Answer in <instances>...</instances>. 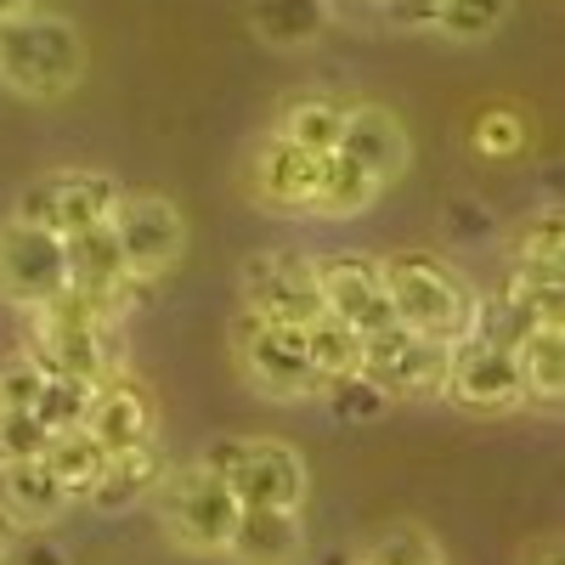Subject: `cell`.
Instances as JSON below:
<instances>
[{"label": "cell", "mask_w": 565, "mask_h": 565, "mask_svg": "<svg viewBox=\"0 0 565 565\" xmlns=\"http://www.w3.org/2000/svg\"><path fill=\"white\" fill-rule=\"evenodd\" d=\"M18 537H23V532H18V526L7 521V514H0V565L12 559V543H18Z\"/></svg>", "instance_id": "39"}, {"label": "cell", "mask_w": 565, "mask_h": 565, "mask_svg": "<svg viewBox=\"0 0 565 565\" xmlns=\"http://www.w3.org/2000/svg\"><path fill=\"white\" fill-rule=\"evenodd\" d=\"M45 441H52V430L34 418V407H18V413H0V463L12 458H40Z\"/></svg>", "instance_id": "33"}, {"label": "cell", "mask_w": 565, "mask_h": 565, "mask_svg": "<svg viewBox=\"0 0 565 565\" xmlns=\"http://www.w3.org/2000/svg\"><path fill=\"white\" fill-rule=\"evenodd\" d=\"M380 277H385V300L396 311L402 328L430 340H463L476 328V306L481 289L469 282L452 260H441L436 249H396L380 255Z\"/></svg>", "instance_id": "2"}, {"label": "cell", "mask_w": 565, "mask_h": 565, "mask_svg": "<svg viewBox=\"0 0 565 565\" xmlns=\"http://www.w3.org/2000/svg\"><path fill=\"white\" fill-rule=\"evenodd\" d=\"M367 7L380 12L391 29H436L441 0H367Z\"/></svg>", "instance_id": "35"}, {"label": "cell", "mask_w": 565, "mask_h": 565, "mask_svg": "<svg viewBox=\"0 0 565 565\" xmlns=\"http://www.w3.org/2000/svg\"><path fill=\"white\" fill-rule=\"evenodd\" d=\"M334 153H345L351 164H362L380 186H391L407 170V159H413V141H407V125L385 103H351Z\"/></svg>", "instance_id": "17"}, {"label": "cell", "mask_w": 565, "mask_h": 565, "mask_svg": "<svg viewBox=\"0 0 565 565\" xmlns=\"http://www.w3.org/2000/svg\"><path fill=\"white\" fill-rule=\"evenodd\" d=\"M45 385V373L29 362V351H12V356H0V413H18V407H34Z\"/></svg>", "instance_id": "34"}, {"label": "cell", "mask_w": 565, "mask_h": 565, "mask_svg": "<svg viewBox=\"0 0 565 565\" xmlns=\"http://www.w3.org/2000/svg\"><path fill=\"white\" fill-rule=\"evenodd\" d=\"M63 509H74V503L57 487L52 469H45V458H12V463H0V514H7L18 532L52 526Z\"/></svg>", "instance_id": "18"}, {"label": "cell", "mask_w": 565, "mask_h": 565, "mask_svg": "<svg viewBox=\"0 0 565 565\" xmlns=\"http://www.w3.org/2000/svg\"><path fill=\"white\" fill-rule=\"evenodd\" d=\"M385 186L373 181L362 164H351L345 153H328L322 159V186H317V221H351V215H367L380 204Z\"/></svg>", "instance_id": "24"}, {"label": "cell", "mask_w": 565, "mask_h": 565, "mask_svg": "<svg viewBox=\"0 0 565 565\" xmlns=\"http://www.w3.org/2000/svg\"><path fill=\"white\" fill-rule=\"evenodd\" d=\"M509 18V0H441L436 29L458 45H476L487 34H498V23Z\"/></svg>", "instance_id": "29"}, {"label": "cell", "mask_w": 565, "mask_h": 565, "mask_svg": "<svg viewBox=\"0 0 565 565\" xmlns=\"http://www.w3.org/2000/svg\"><path fill=\"white\" fill-rule=\"evenodd\" d=\"M345 114H351V103L334 97V90H295V97H282L271 136L295 141V148H311V153H334Z\"/></svg>", "instance_id": "22"}, {"label": "cell", "mask_w": 565, "mask_h": 565, "mask_svg": "<svg viewBox=\"0 0 565 565\" xmlns=\"http://www.w3.org/2000/svg\"><path fill=\"white\" fill-rule=\"evenodd\" d=\"M85 430L103 441V452H130V447L159 436V402L130 367H119V373H108L103 385H90Z\"/></svg>", "instance_id": "16"}, {"label": "cell", "mask_w": 565, "mask_h": 565, "mask_svg": "<svg viewBox=\"0 0 565 565\" xmlns=\"http://www.w3.org/2000/svg\"><path fill=\"white\" fill-rule=\"evenodd\" d=\"M514 260H565V215L559 204H543L514 232Z\"/></svg>", "instance_id": "32"}, {"label": "cell", "mask_w": 565, "mask_h": 565, "mask_svg": "<svg viewBox=\"0 0 565 565\" xmlns=\"http://www.w3.org/2000/svg\"><path fill=\"white\" fill-rule=\"evenodd\" d=\"M441 396H447L458 413H476V418L521 413V373H514V351L469 328L463 340H452Z\"/></svg>", "instance_id": "9"}, {"label": "cell", "mask_w": 565, "mask_h": 565, "mask_svg": "<svg viewBox=\"0 0 565 565\" xmlns=\"http://www.w3.org/2000/svg\"><path fill=\"white\" fill-rule=\"evenodd\" d=\"M199 463H210L244 509H300L306 503V458L277 436H215Z\"/></svg>", "instance_id": "5"}, {"label": "cell", "mask_w": 565, "mask_h": 565, "mask_svg": "<svg viewBox=\"0 0 565 565\" xmlns=\"http://www.w3.org/2000/svg\"><path fill=\"white\" fill-rule=\"evenodd\" d=\"M306 356L317 367V380H351V373H362V334L351 322H340L334 311H322L306 322Z\"/></svg>", "instance_id": "26"}, {"label": "cell", "mask_w": 565, "mask_h": 565, "mask_svg": "<svg viewBox=\"0 0 565 565\" xmlns=\"http://www.w3.org/2000/svg\"><path fill=\"white\" fill-rule=\"evenodd\" d=\"M40 458H45V469L57 476V487L68 492V503H85V498H90V487H97V481H103V469H108L103 441L90 436L85 424H79V430H57L52 441H45V452H40Z\"/></svg>", "instance_id": "23"}, {"label": "cell", "mask_w": 565, "mask_h": 565, "mask_svg": "<svg viewBox=\"0 0 565 565\" xmlns=\"http://www.w3.org/2000/svg\"><path fill=\"white\" fill-rule=\"evenodd\" d=\"M356 565H447V554H441V543L424 532V526L396 521V526H385L380 537L362 548Z\"/></svg>", "instance_id": "27"}, {"label": "cell", "mask_w": 565, "mask_h": 565, "mask_svg": "<svg viewBox=\"0 0 565 565\" xmlns=\"http://www.w3.org/2000/svg\"><path fill=\"white\" fill-rule=\"evenodd\" d=\"M238 289H244V311L266 317V322H289L306 328L311 317H322V289H317V266L300 249H260L238 266Z\"/></svg>", "instance_id": "10"}, {"label": "cell", "mask_w": 565, "mask_h": 565, "mask_svg": "<svg viewBox=\"0 0 565 565\" xmlns=\"http://www.w3.org/2000/svg\"><path fill=\"white\" fill-rule=\"evenodd\" d=\"M317 396L328 402V413H334L340 424H367V418H380L391 407V396L373 380H362V373H351V380H328Z\"/></svg>", "instance_id": "30"}, {"label": "cell", "mask_w": 565, "mask_h": 565, "mask_svg": "<svg viewBox=\"0 0 565 565\" xmlns=\"http://www.w3.org/2000/svg\"><path fill=\"white\" fill-rule=\"evenodd\" d=\"M12 559H18V565H74V559H68V554H63L52 537H34V532L12 543Z\"/></svg>", "instance_id": "37"}, {"label": "cell", "mask_w": 565, "mask_h": 565, "mask_svg": "<svg viewBox=\"0 0 565 565\" xmlns=\"http://www.w3.org/2000/svg\"><path fill=\"white\" fill-rule=\"evenodd\" d=\"M232 362H238L244 385L266 402H306L322 391L317 367L306 356V328L266 322L255 311L232 317Z\"/></svg>", "instance_id": "6"}, {"label": "cell", "mask_w": 565, "mask_h": 565, "mask_svg": "<svg viewBox=\"0 0 565 565\" xmlns=\"http://www.w3.org/2000/svg\"><path fill=\"white\" fill-rule=\"evenodd\" d=\"M226 554L238 565H295L306 554L300 509H238V526L226 537Z\"/></svg>", "instance_id": "20"}, {"label": "cell", "mask_w": 565, "mask_h": 565, "mask_svg": "<svg viewBox=\"0 0 565 565\" xmlns=\"http://www.w3.org/2000/svg\"><path fill=\"white\" fill-rule=\"evenodd\" d=\"M317 266V289L322 306L334 311L340 322H351L356 334H380V328L396 322L391 300H385V277H380V255H362V249H340V255H311Z\"/></svg>", "instance_id": "14"}, {"label": "cell", "mask_w": 565, "mask_h": 565, "mask_svg": "<svg viewBox=\"0 0 565 565\" xmlns=\"http://www.w3.org/2000/svg\"><path fill=\"white\" fill-rule=\"evenodd\" d=\"M23 351L45 380H79V385H103L108 373L130 367L125 362V317L103 311L97 300H85L63 289L57 300H45L23 311Z\"/></svg>", "instance_id": "1"}, {"label": "cell", "mask_w": 565, "mask_h": 565, "mask_svg": "<svg viewBox=\"0 0 565 565\" xmlns=\"http://www.w3.org/2000/svg\"><path fill=\"white\" fill-rule=\"evenodd\" d=\"M85 402H90V385L79 380H45L40 396H34V418L45 424V430H79L85 424Z\"/></svg>", "instance_id": "31"}, {"label": "cell", "mask_w": 565, "mask_h": 565, "mask_svg": "<svg viewBox=\"0 0 565 565\" xmlns=\"http://www.w3.org/2000/svg\"><path fill=\"white\" fill-rule=\"evenodd\" d=\"M85 79V40L57 12H12L0 18V85L23 103H63Z\"/></svg>", "instance_id": "3"}, {"label": "cell", "mask_w": 565, "mask_h": 565, "mask_svg": "<svg viewBox=\"0 0 565 565\" xmlns=\"http://www.w3.org/2000/svg\"><path fill=\"white\" fill-rule=\"evenodd\" d=\"M153 509H159V532L181 548V554H226V537L238 526V498L226 492V481L210 463H170L164 481L153 487Z\"/></svg>", "instance_id": "4"}, {"label": "cell", "mask_w": 565, "mask_h": 565, "mask_svg": "<svg viewBox=\"0 0 565 565\" xmlns=\"http://www.w3.org/2000/svg\"><path fill=\"white\" fill-rule=\"evenodd\" d=\"M249 23L266 45H282V52H300L328 29V0H255Z\"/></svg>", "instance_id": "25"}, {"label": "cell", "mask_w": 565, "mask_h": 565, "mask_svg": "<svg viewBox=\"0 0 565 565\" xmlns=\"http://www.w3.org/2000/svg\"><path fill=\"white\" fill-rule=\"evenodd\" d=\"M119 193H125V186L108 170H45V175H34L18 193L12 215L29 221V226L57 232V238H68V232H79V226L108 221Z\"/></svg>", "instance_id": "8"}, {"label": "cell", "mask_w": 565, "mask_h": 565, "mask_svg": "<svg viewBox=\"0 0 565 565\" xmlns=\"http://www.w3.org/2000/svg\"><path fill=\"white\" fill-rule=\"evenodd\" d=\"M108 226L125 249L130 277H141V282H159L186 249V215L164 193H119Z\"/></svg>", "instance_id": "12"}, {"label": "cell", "mask_w": 565, "mask_h": 565, "mask_svg": "<svg viewBox=\"0 0 565 565\" xmlns=\"http://www.w3.org/2000/svg\"><path fill=\"white\" fill-rule=\"evenodd\" d=\"M68 289V260H63V238L45 226H29L18 215L0 221V300L34 311L45 300H57Z\"/></svg>", "instance_id": "11"}, {"label": "cell", "mask_w": 565, "mask_h": 565, "mask_svg": "<svg viewBox=\"0 0 565 565\" xmlns=\"http://www.w3.org/2000/svg\"><path fill=\"white\" fill-rule=\"evenodd\" d=\"M63 260H68V289L85 295V300H97V306L114 311V317H130L141 300L153 295V282L130 277L125 249H119V238H114L108 221L68 232V238H63Z\"/></svg>", "instance_id": "13"}, {"label": "cell", "mask_w": 565, "mask_h": 565, "mask_svg": "<svg viewBox=\"0 0 565 565\" xmlns=\"http://www.w3.org/2000/svg\"><path fill=\"white\" fill-rule=\"evenodd\" d=\"M447 356H452L447 340L413 334V328L391 322L362 340V380H373L391 402H430L447 385Z\"/></svg>", "instance_id": "7"}, {"label": "cell", "mask_w": 565, "mask_h": 565, "mask_svg": "<svg viewBox=\"0 0 565 565\" xmlns=\"http://www.w3.org/2000/svg\"><path fill=\"white\" fill-rule=\"evenodd\" d=\"M23 7H34V0H0V18H12V12H23Z\"/></svg>", "instance_id": "40"}, {"label": "cell", "mask_w": 565, "mask_h": 565, "mask_svg": "<svg viewBox=\"0 0 565 565\" xmlns=\"http://www.w3.org/2000/svg\"><path fill=\"white\" fill-rule=\"evenodd\" d=\"M514 373H521V407L554 413L565 396V322H537L514 345Z\"/></svg>", "instance_id": "21"}, {"label": "cell", "mask_w": 565, "mask_h": 565, "mask_svg": "<svg viewBox=\"0 0 565 565\" xmlns=\"http://www.w3.org/2000/svg\"><path fill=\"white\" fill-rule=\"evenodd\" d=\"M164 469H170V452H164L159 436L141 441V447H130V452H108L103 481L90 487L85 503L97 509V514H125V509H136V503L153 498V487L164 481Z\"/></svg>", "instance_id": "19"}, {"label": "cell", "mask_w": 565, "mask_h": 565, "mask_svg": "<svg viewBox=\"0 0 565 565\" xmlns=\"http://www.w3.org/2000/svg\"><path fill=\"white\" fill-rule=\"evenodd\" d=\"M322 159L328 153L295 148V141H282V136H266L260 148H255V159H249V193H255V204L271 210V215L306 221L317 210Z\"/></svg>", "instance_id": "15"}, {"label": "cell", "mask_w": 565, "mask_h": 565, "mask_svg": "<svg viewBox=\"0 0 565 565\" xmlns=\"http://www.w3.org/2000/svg\"><path fill=\"white\" fill-rule=\"evenodd\" d=\"M559 554H565L559 532H543V537H532V543L521 548V565H565Z\"/></svg>", "instance_id": "38"}, {"label": "cell", "mask_w": 565, "mask_h": 565, "mask_svg": "<svg viewBox=\"0 0 565 565\" xmlns=\"http://www.w3.org/2000/svg\"><path fill=\"white\" fill-rule=\"evenodd\" d=\"M447 226H452V238H487V232H492V215L487 210H476V204H469V199H452L447 204Z\"/></svg>", "instance_id": "36"}, {"label": "cell", "mask_w": 565, "mask_h": 565, "mask_svg": "<svg viewBox=\"0 0 565 565\" xmlns=\"http://www.w3.org/2000/svg\"><path fill=\"white\" fill-rule=\"evenodd\" d=\"M469 141H476L481 159H521L526 141H532V125H526L521 108L498 103V108H481V114H476V125H469Z\"/></svg>", "instance_id": "28"}]
</instances>
